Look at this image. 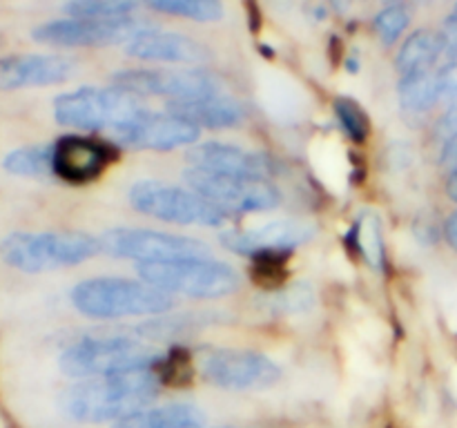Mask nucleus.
Listing matches in <instances>:
<instances>
[{
  "label": "nucleus",
  "mask_w": 457,
  "mask_h": 428,
  "mask_svg": "<svg viewBox=\"0 0 457 428\" xmlns=\"http://www.w3.org/2000/svg\"><path fill=\"white\" fill-rule=\"evenodd\" d=\"M161 383L156 368L80 379L61 395V410L74 422L116 424L147 408L159 395Z\"/></svg>",
  "instance_id": "nucleus-1"
},
{
  "label": "nucleus",
  "mask_w": 457,
  "mask_h": 428,
  "mask_svg": "<svg viewBox=\"0 0 457 428\" xmlns=\"http://www.w3.org/2000/svg\"><path fill=\"white\" fill-rule=\"evenodd\" d=\"M163 352L141 337L125 334H103V337H83L70 343L58 357V366L67 377L94 379L107 374L150 370L163 361Z\"/></svg>",
  "instance_id": "nucleus-2"
},
{
  "label": "nucleus",
  "mask_w": 457,
  "mask_h": 428,
  "mask_svg": "<svg viewBox=\"0 0 457 428\" xmlns=\"http://www.w3.org/2000/svg\"><path fill=\"white\" fill-rule=\"evenodd\" d=\"M76 310L89 319H125V317L163 315L172 308V297L145 281L120 276H94L76 284L70 292Z\"/></svg>",
  "instance_id": "nucleus-3"
},
{
  "label": "nucleus",
  "mask_w": 457,
  "mask_h": 428,
  "mask_svg": "<svg viewBox=\"0 0 457 428\" xmlns=\"http://www.w3.org/2000/svg\"><path fill=\"white\" fill-rule=\"evenodd\" d=\"M103 252L101 239L87 232H12L0 241V257L27 275L79 266Z\"/></svg>",
  "instance_id": "nucleus-4"
},
{
  "label": "nucleus",
  "mask_w": 457,
  "mask_h": 428,
  "mask_svg": "<svg viewBox=\"0 0 457 428\" xmlns=\"http://www.w3.org/2000/svg\"><path fill=\"white\" fill-rule=\"evenodd\" d=\"M147 107L143 98L123 87H79L58 94L54 101V119L58 125L79 132L114 134Z\"/></svg>",
  "instance_id": "nucleus-5"
},
{
  "label": "nucleus",
  "mask_w": 457,
  "mask_h": 428,
  "mask_svg": "<svg viewBox=\"0 0 457 428\" xmlns=\"http://www.w3.org/2000/svg\"><path fill=\"white\" fill-rule=\"evenodd\" d=\"M138 276L165 294L192 299H221L239 288V275L214 259H186L172 263H141Z\"/></svg>",
  "instance_id": "nucleus-6"
},
{
  "label": "nucleus",
  "mask_w": 457,
  "mask_h": 428,
  "mask_svg": "<svg viewBox=\"0 0 457 428\" xmlns=\"http://www.w3.org/2000/svg\"><path fill=\"white\" fill-rule=\"evenodd\" d=\"M129 203L137 212L177 226L219 227L228 218V214L214 208L187 185H174L154 178L134 183L129 190Z\"/></svg>",
  "instance_id": "nucleus-7"
},
{
  "label": "nucleus",
  "mask_w": 457,
  "mask_h": 428,
  "mask_svg": "<svg viewBox=\"0 0 457 428\" xmlns=\"http://www.w3.org/2000/svg\"><path fill=\"white\" fill-rule=\"evenodd\" d=\"M101 248L110 257L141 263H172L186 259H212L208 243L192 236L141 227H112L101 236Z\"/></svg>",
  "instance_id": "nucleus-8"
},
{
  "label": "nucleus",
  "mask_w": 457,
  "mask_h": 428,
  "mask_svg": "<svg viewBox=\"0 0 457 428\" xmlns=\"http://www.w3.org/2000/svg\"><path fill=\"white\" fill-rule=\"evenodd\" d=\"M186 185L208 203L221 210L223 214H250L268 212L281 203V194L266 178L223 177V174L205 172V169L187 168L183 172Z\"/></svg>",
  "instance_id": "nucleus-9"
},
{
  "label": "nucleus",
  "mask_w": 457,
  "mask_h": 428,
  "mask_svg": "<svg viewBox=\"0 0 457 428\" xmlns=\"http://www.w3.org/2000/svg\"><path fill=\"white\" fill-rule=\"evenodd\" d=\"M154 29L143 18H120V21H87V18H58L43 22L31 31L34 40L52 47H107V45H129L143 31Z\"/></svg>",
  "instance_id": "nucleus-10"
},
{
  "label": "nucleus",
  "mask_w": 457,
  "mask_h": 428,
  "mask_svg": "<svg viewBox=\"0 0 457 428\" xmlns=\"http://www.w3.org/2000/svg\"><path fill=\"white\" fill-rule=\"evenodd\" d=\"M116 87H123L137 96H161L174 101L210 96L223 92V83L217 74L201 67L187 70H123L114 74Z\"/></svg>",
  "instance_id": "nucleus-11"
},
{
  "label": "nucleus",
  "mask_w": 457,
  "mask_h": 428,
  "mask_svg": "<svg viewBox=\"0 0 457 428\" xmlns=\"http://www.w3.org/2000/svg\"><path fill=\"white\" fill-rule=\"evenodd\" d=\"M201 374L205 382L228 391H259L279 382L281 368L262 352L214 348L201 359Z\"/></svg>",
  "instance_id": "nucleus-12"
},
{
  "label": "nucleus",
  "mask_w": 457,
  "mask_h": 428,
  "mask_svg": "<svg viewBox=\"0 0 457 428\" xmlns=\"http://www.w3.org/2000/svg\"><path fill=\"white\" fill-rule=\"evenodd\" d=\"M199 128L187 120L170 114V111H141L134 120L110 134L114 143L132 150H154L170 152L177 147L196 145L199 141Z\"/></svg>",
  "instance_id": "nucleus-13"
},
{
  "label": "nucleus",
  "mask_w": 457,
  "mask_h": 428,
  "mask_svg": "<svg viewBox=\"0 0 457 428\" xmlns=\"http://www.w3.org/2000/svg\"><path fill=\"white\" fill-rule=\"evenodd\" d=\"M315 227L311 223L295 221V218H277L250 230H226L221 235V243L228 250L244 257H257L268 252H293L297 245H303L312 239Z\"/></svg>",
  "instance_id": "nucleus-14"
},
{
  "label": "nucleus",
  "mask_w": 457,
  "mask_h": 428,
  "mask_svg": "<svg viewBox=\"0 0 457 428\" xmlns=\"http://www.w3.org/2000/svg\"><path fill=\"white\" fill-rule=\"evenodd\" d=\"M187 160H190V168L223 174V177L270 181L272 172H275V163L262 152L245 150V147L221 141L196 143L187 152Z\"/></svg>",
  "instance_id": "nucleus-15"
},
{
  "label": "nucleus",
  "mask_w": 457,
  "mask_h": 428,
  "mask_svg": "<svg viewBox=\"0 0 457 428\" xmlns=\"http://www.w3.org/2000/svg\"><path fill=\"white\" fill-rule=\"evenodd\" d=\"M76 74V61L62 54H13L0 58V89L61 85Z\"/></svg>",
  "instance_id": "nucleus-16"
},
{
  "label": "nucleus",
  "mask_w": 457,
  "mask_h": 428,
  "mask_svg": "<svg viewBox=\"0 0 457 428\" xmlns=\"http://www.w3.org/2000/svg\"><path fill=\"white\" fill-rule=\"evenodd\" d=\"M112 147L96 138L67 134L52 143V172L65 183H89L105 172Z\"/></svg>",
  "instance_id": "nucleus-17"
},
{
  "label": "nucleus",
  "mask_w": 457,
  "mask_h": 428,
  "mask_svg": "<svg viewBox=\"0 0 457 428\" xmlns=\"http://www.w3.org/2000/svg\"><path fill=\"white\" fill-rule=\"evenodd\" d=\"M128 56L147 62H177V65H201L210 61V49L199 40L174 31L147 29L125 45Z\"/></svg>",
  "instance_id": "nucleus-18"
},
{
  "label": "nucleus",
  "mask_w": 457,
  "mask_h": 428,
  "mask_svg": "<svg viewBox=\"0 0 457 428\" xmlns=\"http://www.w3.org/2000/svg\"><path fill=\"white\" fill-rule=\"evenodd\" d=\"M165 111L187 120V123H192L199 129L235 128V125H239L245 116L241 103L226 92L210 94V96L201 98H190V101L168 103Z\"/></svg>",
  "instance_id": "nucleus-19"
},
{
  "label": "nucleus",
  "mask_w": 457,
  "mask_h": 428,
  "mask_svg": "<svg viewBox=\"0 0 457 428\" xmlns=\"http://www.w3.org/2000/svg\"><path fill=\"white\" fill-rule=\"evenodd\" d=\"M112 428H205V413L192 404H163L137 410Z\"/></svg>",
  "instance_id": "nucleus-20"
},
{
  "label": "nucleus",
  "mask_w": 457,
  "mask_h": 428,
  "mask_svg": "<svg viewBox=\"0 0 457 428\" xmlns=\"http://www.w3.org/2000/svg\"><path fill=\"white\" fill-rule=\"evenodd\" d=\"M442 54H445V40H442L440 31L418 29L404 40L397 52V71L402 76L427 74L433 70Z\"/></svg>",
  "instance_id": "nucleus-21"
},
{
  "label": "nucleus",
  "mask_w": 457,
  "mask_h": 428,
  "mask_svg": "<svg viewBox=\"0 0 457 428\" xmlns=\"http://www.w3.org/2000/svg\"><path fill=\"white\" fill-rule=\"evenodd\" d=\"M397 94H400L402 110L409 111V114H427L431 107H436L440 103L436 71L402 76Z\"/></svg>",
  "instance_id": "nucleus-22"
},
{
  "label": "nucleus",
  "mask_w": 457,
  "mask_h": 428,
  "mask_svg": "<svg viewBox=\"0 0 457 428\" xmlns=\"http://www.w3.org/2000/svg\"><path fill=\"white\" fill-rule=\"evenodd\" d=\"M3 168L9 174L27 178L52 177V145H25L12 150L3 159Z\"/></svg>",
  "instance_id": "nucleus-23"
},
{
  "label": "nucleus",
  "mask_w": 457,
  "mask_h": 428,
  "mask_svg": "<svg viewBox=\"0 0 457 428\" xmlns=\"http://www.w3.org/2000/svg\"><path fill=\"white\" fill-rule=\"evenodd\" d=\"M138 3L129 0H76L67 3L62 12L67 18H87V21H120L137 13Z\"/></svg>",
  "instance_id": "nucleus-24"
},
{
  "label": "nucleus",
  "mask_w": 457,
  "mask_h": 428,
  "mask_svg": "<svg viewBox=\"0 0 457 428\" xmlns=\"http://www.w3.org/2000/svg\"><path fill=\"white\" fill-rule=\"evenodd\" d=\"M147 7L196 22H214L223 18V4L217 0H154Z\"/></svg>",
  "instance_id": "nucleus-25"
},
{
  "label": "nucleus",
  "mask_w": 457,
  "mask_h": 428,
  "mask_svg": "<svg viewBox=\"0 0 457 428\" xmlns=\"http://www.w3.org/2000/svg\"><path fill=\"white\" fill-rule=\"evenodd\" d=\"M335 116H337L339 125H342L344 132L348 134V138H353L355 143H361L369 138L370 134V119L361 105L353 98H337L335 101Z\"/></svg>",
  "instance_id": "nucleus-26"
},
{
  "label": "nucleus",
  "mask_w": 457,
  "mask_h": 428,
  "mask_svg": "<svg viewBox=\"0 0 457 428\" xmlns=\"http://www.w3.org/2000/svg\"><path fill=\"white\" fill-rule=\"evenodd\" d=\"M409 21L411 16L409 12H406L404 4H388V7H384L382 12L375 16V29L382 36L384 43L391 45L404 34V29L409 27Z\"/></svg>",
  "instance_id": "nucleus-27"
},
{
  "label": "nucleus",
  "mask_w": 457,
  "mask_h": 428,
  "mask_svg": "<svg viewBox=\"0 0 457 428\" xmlns=\"http://www.w3.org/2000/svg\"><path fill=\"white\" fill-rule=\"evenodd\" d=\"M288 252H268V254H257L253 257V272L254 279L266 288V285H277L284 281L286 276V259Z\"/></svg>",
  "instance_id": "nucleus-28"
},
{
  "label": "nucleus",
  "mask_w": 457,
  "mask_h": 428,
  "mask_svg": "<svg viewBox=\"0 0 457 428\" xmlns=\"http://www.w3.org/2000/svg\"><path fill=\"white\" fill-rule=\"evenodd\" d=\"M357 235V245H360L361 252L369 257L370 263H382V254H384V245H382V235H379V223L375 217L361 218L357 223V227L353 230Z\"/></svg>",
  "instance_id": "nucleus-29"
},
{
  "label": "nucleus",
  "mask_w": 457,
  "mask_h": 428,
  "mask_svg": "<svg viewBox=\"0 0 457 428\" xmlns=\"http://www.w3.org/2000/svg\"><path fill=\"white\" fill-rule=\"evenodd\" d=\"M437 92H440V103H446L449 107L457 105V61H451L449 65L436 71Z\"/></svg>",
  "instance_id": "nucleus-30"
},
{
  "label": "nucleus",
  "mask_w": 457,
  "mask_h": 428,
  "mask_svg": "<svg viewBox=\"0 0 457 428\" xmlns=\"http://www.w3.org/2000/svg\"><path fill=\"white\" fill-rule=\"evenodd\" d=\"M436 136L437 141H440L442 150L457 141V105L449 107V110L445 111V116H442L440 123H437L436 128Z\"/></svg>",
  "instance_id": "nucleus-31"
},
{
  "label": "nucleus",
  "mask_w": 457,
  "mask_h": 428,
  "mask_svg": "<svg viewBox=\"0 0 457 428\" xmlns=\"http://www.w3.org/2000/svg\"><path fill=\"white\" fill-rule=\"evenodd\" d=\"M442 40H445V54L451 58V61H457V16L451 13L445 21V27H442Z\"/></svg>",
  "instance_id": "nucleus-32"
},
{
  "label": "nucleus",
  "mask_w": 457,
  "mask_h": 428,
  "mask_svg": "<svg viewBox=\"0 0 457 428\" xmlns=\"http://www.w3.org/2000/svg\"><path fill=\"white\" fill-rule=\"evenodd\" d=\"M445 235H446V241H449V243L457 250V212L451 214V218L446 221Z\"/></svg>",
  "instance_id": "nucleus-33"
},
{
  "label": "nucleus",
  "mask_w": 457,
  "mask_h": 428,
  "mask_svg": "<svg viewBox=\"0 0 457 428\" xmlns=\"http://www.w3.org/2000/svg\"><path fill=\"white\" fill-rule=\"evenodd\" d=\"M446 192H449V196L453 201H457V169H453L449 177V181H446Z\"/></svg>",
  "instance_id": "nucleus-34"
},
{
  "label": "nucleus",
  "mask_w": 457,
  "mask_h": 428,
  "mask_svg": "<svg viewBox=\"0 0 457 428\" xmlns=\"http://www.w3.org/2000/svg\"><path fill=\"white\" fill-rule=\"evenodd\" d=\"M453 13H455V16H457V4H455V9H453Z\"/></svg>",
  "instance_id": "nucleus-35"
},
{
  "label": "nucleus",
  "mask_w": 457,
  "mask_h": 428,
  "mask_svg": "<svg viewBox=\"0 0 457 428\" xmlns=\"http://www.w3.org/2000/svg\"><path fill=\"white\" fill-rule=\"evenodd\" d=\"M217 428H230V426H217Z\"/></svg>",
  "instance_id": "nucleus-36"
}]
</instances>
